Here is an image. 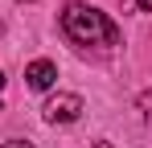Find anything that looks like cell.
I'll return each instance as SVG.
<instances>
[{"mask_svg": "<svg viewBox=\"0 0 152 148\" xmlns=\"http://www.w3.org/2000/svg\"><path fill=\"white\" fill-rule=\"evenodd\" d=\"M41 111H45L50 123H74L78 115H82V99H78V95H53Z\"/></svg>", "mask_w": 152, "mask_h": 148, "instance_id": "cell-2", "label": "cell"}, {"mask_svg": "<svg viewBox=\"0 0 152 148\" xmlns=\"http://www.w3.org/2000/svg\"><path fill=\"white\" fill-rule=\"evenodd\" d=\"M25 78H29V86H33V91H50L53 78H58V66L45 62V58H37V62H29V66H25Z\"/></svg>", "mask_w": 152, "mask_h": 148, "instance_id": "cell-3", "label": "cell"}, {"mask_svg": "<svg viewBox=\"0 0 152 148\" xmlns=\"http://www.w3.org/2000/svg\"><path fill=\"white\" fill-rule=\"evenodd\" d=\"M0 148H33V144H29V140H4Z\"/></svg>", "mask_w": 152, "mask_h": 148, "instance_id": "cell-4", "label": "cell"}, {"mask_svg": "<svg viewBox=\"0 0 152 148\" xmlns=\"http://www.w3.org/2000/svg\"><path fill=\"white\" fill-rule=\"evenodd\" d=\"M0 86H4V74H0Z\"/></svg>", "mask_w": 152, "mask_h": 148, "instance_id": "cell-6", "label": "cell"}, {"mask_svg": "<svg viewBox=\"0 0 152 148\" xmlns=\"http://www.w3.org/2000/svg\"><path fill=\"white\" fill-rule=\"evenodd\" d=\"M62 29H66V37L74 45H119L115 21H107V12L91 8V4H66Z\"/></svg>", "mask_w": 152, "mask_h": 148, "instance_id": "cell-1", "label": "cell"}, {"mask_svg": "<svg viewBox=\"0 0 152 148\" xmlns=\"http://www.w3.org/2000/svg\"><path fill=\"white\" fill-rule=\"evenodd\" d=\"M136 4H140V8H144V12H152V0H136Z\"/></svg>", "mask_w": 152, "mask_h": 148, "instance_id": "cell-5", "label": "cell"}]
</instances>
